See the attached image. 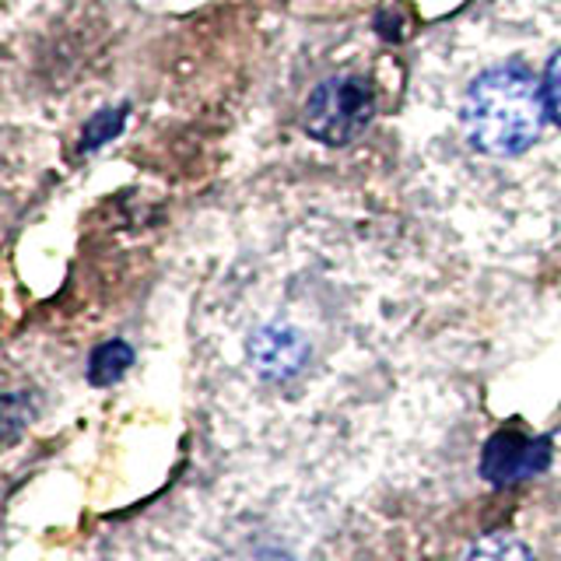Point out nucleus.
<instances>
[{
    "label": "nucleus",
    "mask_w": 561,
    "mask_h": 561,
    "mask_svg": "<svg viewBox=\"0 0 561 561\" xmlns=\"http://www.w3.org/2000/svg\"><path fill=\"white\" fill-rule=\"evenodd\" d=\"M543 92L523 64L491 67L470 84L463 102V127L470 145L484 154H519L540 130Z\"/></svg>",
    "instance_id": "obj_1"
},
{
    "label": "nucleus",
    "mask_w": 561,
    "mask_h": 561,
    "mask_svg": "<svg viewBox=\"0 0 561 561\" xmlns=\"http://www.w3.org/2000/svg\"><path fill=\"white\" fill-rule=\"evenodd\" d=\"M376 113L373 84L358 75L330 78L309 95L306 105V130L323 145H347L355 140Z\"/></svg>",
    "instance_id": "obj_2"
},
{
    "label": "nucleus",
    "mask_w": 561,
    "mask_h": 561,
    "mask_svg": "<svg viewBox=\"0 0 561 561\" xmlns=\"http://www.w3.org/2000/svg\"><path fill=\"white\" fill-rule=\"evenodd\" d=\"M543 463H548V443L543 438L495 435L484 449V473L495 484L530 478Z\"/></svg>",
    "instance_id": "obj_3"
},
{
    "label": "nucleus",
    "mask_w": 561,
    "mask_h": 561,
    "mask_svg": "<svg viewBox=\"0 0 561 561\" xmlns=\"http://www.w3.org/2000/svg\"><path fill=\"white\" fill-rule=\"evenodd\" d=\"M130 347L127 344H102L95 355H92V365H88V373H92V382L105 386V382H116L123 373L130 368Z\"/></svg>",
    "instance_id": "obj_4"
},
{
    "label": "nucleus",
    "mask_w": 561,
    "mask_h": 561,
    "mask_svg": "<svg viewBox=\"0 0 561 561\" xmlns=\"http://www.w3.org/2000/svg\"><path fill=\"white\" fill-rule=\"evenodd\" d=\"M467 561H534V558L513 537H488V540H481L478 548L470 551Z\"/></svg>",
    "instance_id": "obj_5"
},
{
    "label": "nucleus",
    "mask_w": 561,
    "mask_h": 561,
    "mask_svg": "<svg viewBox=\"0 0 561 561\" xmlns=\"http://www.w3.org/2000/svg\"><path fill=\"white\" fill-rule=\"evenodd\" d=\"M123 110H110V113H102V116H95L92 123H88V130H84V137H81V148L84 151H92V148H99V145H105L113 134H119V127H123Z\"/></svg>",
    "instance_id": "obj_6"
},
{
    "label": "nucleus",
    "mask_w": 561,
    "mask_h": 561,
    "mask_svg": "<svg viewBox=\"0 0 561 561\" xmlns=\"http://www.w3.org/2000/svg\"><path fill=\"white\" fill-rule=\"evenodd\" d=\"M543 105H548L551 119L561 127V53H554L548 78H543Z\"/></svg>",
    "instance_id": "obj_7"
}]
</instances>
